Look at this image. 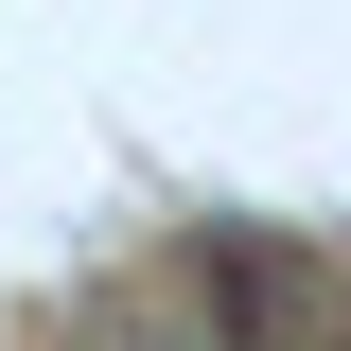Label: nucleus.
<instances>
[{
	"instance_id": "1",
	"label": "nucleus",
	"mask_w": 351,
	"mask_h": 351,
	"mask_svg": "<svg viewBox=\"0 0 351 351\" xmlns=\"http://www.w3.org/2000/svg\"><path fill=\"white\" fill-rule=\"evenodd\" d=\"M71 351H228V334H211V316H88Z\"/></svg>"
}]
</instances>
